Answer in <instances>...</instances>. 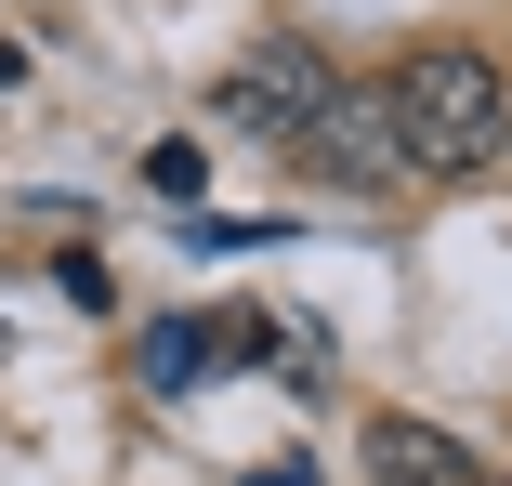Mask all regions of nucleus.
I'll list each match as a JSON object with an SVG mask.
<instances>
[{"instance_id": "f257e3e1", "label": "nucleus", "mask_w": 512, "mask_h": 486, "mask_svg": "<svg viewBox=\"0 0 512 486\" xmlns=\"http://www.w3.org/2000/svg\"><path fill=\"white\" fill-rule=\"evenodd\" d=\"M381 106L407 132V171H434V184H486L499 145H512V79L473 40H407L394 79H381Z\"/></svg>"}, {"instance_id": "f03ea898", "label": "nucleus", "mask_w": 512, "mask_h": 486, "mask_svg": "<svg viewBox=\"0 0 512 486\" xmlns=\"http://www.w3.org/2000/svg\"><path fill=\"white\" fill-rule=\"evenodd\" d=\"M342 92V66L316 53V40H250V66H224V132H250V145H302V119H316Z\"/></svg>"}, {"instance_id": "7ed1b4c3", "label": "nucleus", "mask_w": 512, "mask_h": 486, "mask_svg": "<svg viewBox=\"0 0 512 486\" xmlns=\"http://www.w3.org/2000/svg\"><path fill=\"white\" fill-rule=\"evenodd\" d=\"M302 171L355 184V198H381V184L407 171V132H394V106H381V79H342L329 106L302 119Z\"/></svg>"}, {"instance_id": "20e7f679", "label": "nucleus", "mask_w": 512, "mask_h": 486, "mask_svg": "<svg viewBox=\"0 0 512 486\" xmlns=\"http://www.w3.org/2000/svg\"><path fill=\"white\" fill-rule=\"evenodd\" d=\"M368 486H486V460H473L447 421L381 408V421H368Z\"/></svg>"}, {"instance_id": "39448f33", "label": "nucleus", "mask_w": 512, "mask_h": 486, "mask_svg": "<svg viewBox=\"0 0 512 486\" xmlns=\"http://www.w3.org/2000/svg\"><path fill=\"white\" fill-rule=\"evenodd\" d=\"M132 368H145V395H184V381L211 368V329H197V316H158V329L132 342Z\"/></svg>"}, {"instance_id": "423d86ee", "label": "nucleus", "mask_w": 512, "mask_h": 486, "mask_svg": "<svg viewBox=\"0 0 512 486\" xmlns=\"http://www.w3.org/2000/svg\"><path fill=\"white\" fill-rule=\"evenodd\" d=\"M145 184H158V198H197V145L158 132V145H145Z\"/></svg>"}]
</instances>
